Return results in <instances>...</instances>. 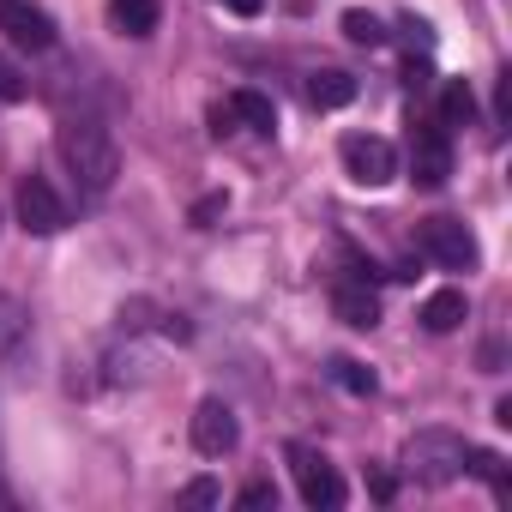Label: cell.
Here are the masks:
<instances>
[{
  "label": "cell",
  "mask_w": 512,
  "mask_h": 512,
  "mask_svg": "<svg viewBox=\"0 0 512 512\" xmlns=\"http://www.w3.org/2000/svg\"><path fill=\"white\" fill-rule=\"evenodd\" d=\"M290 470H296V488H302V500L308 506H344V476L320 458V452H308V446H290Z\"/></svg>",
  "instance_id": "52a82bcc"
},
{
  "label": "cell",
  "mask_w": 512,
  "mask_h": 512,
  "mask_svg": "<svg viewBox=\"0 0 512 512\" xmlns=\"http://www.w3.org/2000/svg\"><path fill=\"white\" fill-rule=\"evenodd\" d=\"M223 205H229V199H223V193H205V199H199V205H193V211H187V217H193V223H199V229H205V223H211V217H217V211H223Z\"/></svg>",
  "instance_id": "44dd1931"
},
{
  "label": "cell",
  "mask_w": 512,
  "mask_h": 512,
  "mask_svg": "<svg viewBox=\"0 0 512 512\" xmlns=\"http://www.w3.org/2000/svg\"><path fill=\"white\" fill-rule=\"evenodd\" d=\"M404 31H410V43H422V49H434V31H428V19H416V13H410V19H404Z\"/></svg>",
  "instance_id": "7402d4cb"
},
{
  "label": "cell",
  "mask_w": 512,
  "mask_h": 512,
  "mask_svg": "<svg viewBox=\"0 0 512 512\" xmlns=\"http://www.w3.org/2000/svg\"><path fill=\"white\" fill-rule=\"evenodd\" d=\"M235 500H241V506H278V488H272V482H247Z\"/></svg>",
  "instance_id": "ffe728a7"
},
{
  "label": "cell",
  "mask_w": 512,
  "mask_h": 512,
  "mask_svg": "<svg viewBox=\"0 0 512 512\" xmlns=\"http://www.w3.org/2000/svg\"><path fill=\"white\" fill-rule=\"evenodd\" d=\"M332 380H338L344 392H356V398H368V392H374V368H362V362H350V356H338V362H332Z\"/></svg>",
  "instance_id": "2e32d148"
},
{
  "label": "cell",
  "mask_w": 512,
  "mask_h": 512,
  "mask_svg": "<svg viewBox=\"0 0 512 512\" xmlns=\"http://www.w3.org/2000/svg\"><path fill=\"white\" fill-rule=\"evenodd\" d=\"M416 320H422L428 332H458V326L470 320V296H464V290H434Z\"/></svg>",
  "instance_id": "30bf717a"
},
{
  "label": "cell",
  "mask_w": 512,
  "mask_h": 512,
  "mask_svg": "<svg viewBox=\"0 0 512 512\" xmlns=\"http://www.w3.org/2000/svg\"><path fill=\"white\" fill-rule=\"evenodd\" d=\"M55 145H61V163L73 169V181H79L85 193H109V187H115V175H121V151H115V139H109L103 121L73 115V121H61Z\"/></svg>",
  "instance_id": "6da1fadb"
},
{
  "label": "cell",
  "mask_w": 512,
  "mask_h": 512,
  "mask_svg": "<svg viewBox=\"0 0 512 512\" xmlns=\"http://www.w3.org/2000/svg\"><path fill=\"white\" fill-rule=\"evenodd\" d=\"M229 115L247 121L253 133H272V127H278V103H272L266 91H235V97H229Z\"/></svg>",
  "instance_id": "4fadbf2b"
},
{
  "label": "cell",
  "mask_w": 512,
  "mask_h": 512,
  "mask_svg": "<svg viewBox=\"0 0 512 512\" xmlns=\"http://www.w3.org/2000/svg\"><path fill=\"white\" fill-rule=\"evenodd\" d=\"M344 37H350V43H362V49H380V43H386V25H380L374 13L350 7V13H344Z\"/></svg>",
  "instance_id": "9a60e30c"
},
{
  "label": "cell",
  "mask_w": 512,
  "mask_h": 512,
  "mask_svg": "<svg viewBox=\"0 0 512 512\" xmlns=\"http://www.w3.org/2000/svg\"><path fill=\"white\" fill-rule=\"evenodd\" d=\"M416 241H422L428 260L446 266V272H476V260H482V247H476L470 223H458V217H428V223L416 229Z\"/></svg>",
  "instance_id": "7a4b0ae2"
},
{
  "label": "cell",
  "mask_w": 512,
  "mask_h": 512,
  "mask_svg": "<svg viewBox=\"0 0 512 512\" xmlns=\"http://www.w3.org/2000/svg\"><path fill=\"white\" fill-rule=\"evenodd\" d=\"M31 97V85H25V73L7 61V55H0V103H25Z\"/></svg>",
  "instance_id": "ac0fdd59"
},
{
  "label": "cell",
  "mask_w": 512,
  "mask_h": 512,
  "mask_svg": "<svg viewBox=\"0 0 512 512\" xmlns=\"http://www.w3.org/2000/svg\"><path fill=\"white\" fill-rule=\"evenodd\" d=\"M181 500H193V506H217V500H223V488H217L211 476H193V482L181 488Z\"/></svg>",
  "instance_id": "d6986e66"
},
{
  "label": "cell",
  "mask_w": 512,
  "mask_h": 512,
  "mask_svg": "<svg viewBox=\"0 0 512 512\" xmlns=\"http://www.w3.org/2000/svg\"><path fill=\"white\" fill-rule=\"evenodd\" d=\"M19 332H25V308H19L13 296H0V356L19 344Z\"/></svg>",
  "instance_id": "e0dca14e"
},
{
  "label": "cell",
  "mask_w": 512,
  "mask_h": 512,
  "mask_svg": "<svg viewBox=\"0 0 512 512\" xmlns=\"http://www.w3.org/2000/svg\"><path fill=\"white\" fill-rule=\"evenodd\" d=\"M0 512H13V494H7V488H0Z\"/></svg>",
  "instance_id": "d4e9b609"
},
{
  "label": "cell",
  "mask_w": 512,
  "mask_h": 512,
  "mask_svg": "<svg viewBox=\"0 0 512 512\" xmlns=\"http://www.w3.org/2000/svg\"><path fill=\"white\" fill-rule=\"evenodd\" d=\"M223 7H229V13H241V19H253V13L266 7V0H223Z\"/></svg>",
  "instance_id": "cb8c5ba5"
},
{
  "label": "cell",
  "mask_w": 512,
  "mask_h": 512,
  "mask_svg": "<svg viewBox=\"0 0 512 512\" xmlns=\"http://www.w3.org/2000/svg\"><path fill=\"white\" fill-rule=\"evenodd\" d=\"M13 205H19V223H25L31 235H61V229H67V199H61L43 175H25L19 193H13Z\"/></svg>",
  "instance_id": "5b68a950"
},
{
  "label": "cell",
  "mask_w": 512,
  "mask_h": 512,
  "mask_svg": "<svg viewBox=\"0 0 512 512\" xmlns=\"http://www.w3.org/2000/svg\"><path fill=\"white\" fill-rule=\"evenodd\" d=\"M109 19H115V31H121V37H151V31H157V19H163V7H157V0H115Z\"/></svg>",
  "instance_id": "8fae6325"
},
{
  "label": "cell",
  "mask_w": 512,
  "mask_h": 512,
  "mask_svg": "<svg viewBox=\"0 0 512 512\" xmlns=\"http://www.w3.org/2000/svg\"><path fill=\"white\" fill-rule=\"evenodd\" d=\"M470 115H476V97H470L464 79H452V85L440 91V127H470Z\"/></svg>",
  "instance_id": "5bb4252c"
},
{
  "label": "cell",
  "mask_w": 512,
  "mask_h": 512,
  "mask_svg": "<svg viewBox=\"0 0 512 512\" xmlns=\"http://www.w3.org/2000/svg\"><path fill=\"white\" fill-rule=\"evenodd\" d=\"M0 37H7L13 49H55V19L43 7H31V0H0Z\"/></svg>",
  "instance_id": "8992f818"
},
{
  "label": "cell",
  "mask_w": 512,
  "mask_h": 512,
  "mask_svg": "<svg viewBox=\"0 0 512 512\" xmlns=\"http://www.w3.org/2000/svg\"><path fill=\"white\" fill-rule=\"evenodd\" d=\"M308 103L314 109H344V103H356V79L338 73V67H326V73L308 79Z\"/></svg>",
  "instance_id": "7c38bea8"
},
{
  "label": "cell",
  "mask_w": 512,
  "mask_h": 512,
  "mask_svg": "<svg viewBox=\"0 0 512 512\" xmlns=\"http://www.w3.org/2000/svg\"><path fill=\"white\" fill-rule=\"evenodd\" d=\"M235 440H241L235 410H229L223 398H205V404L193 410V452H199V458H223V452H235Z\"/></svg>",
  "instance_id": "ba28073f"
},
{
  "label": "cell",
  "mask_w": 512,
  "mask_h": 512,
  "mask_svg": "<svg viewBox=\"0 0 512 512\" xmlns=\"http://www.w3.org/2000/svg\"><path fill=\"white\" fill-rule=\"evenodd\" d=\"M452 175V139L440 121H416L410 127V181L416 187H446Z\"/></svg>",
  "instance_id": "3957f363"
},
{
  "label": "cell",
  "mask_w": 512,
  "mask_h": 512,
  "mask_svg": "<svg viewBox=\"0 0 512 512\" xmlns=\"http://www.w3.org/2000/svg\"><path fill=\"white\" fill-rule=\"evenodd\" d=\"M332 314H338L344 326H356V332H374V326H380V296H374L368 284H338V290H332Z\"/></svg>",
  "instance_id": "9c48e42d"
},
{
  "label": "cell",
  "mask_w": 512,
  "mask_h": 512,
  "mask_svg": "<svg viewBox=\"0 0 512 512\" xmlns=\"http://www.w3.org/2000/svg\"><path fill=\"white\" fill-rule=\"evenodd\" d=\"M428 79H434L428 61H410V67H404V85H410V91H428Z\"/></svg>",
  "instance_id": "603a6c76"
},
{
  "label": "cell",
  "mask_w": 512,
  "mask_h": 512,
  "mask_svg": "<svg viewBox=\"0 0 512 512\" xmlns=\"http://www.w3.org/2000/svg\"><path fill=\"white\" fill-rule=\"evenodd\" d=\"M338 157H344L350 181H362V187H386V181L398 175V151H392L386 139H374V133H344Z\"/></svg>",
  "instance_id": "277c9868"
}]
</instances>
